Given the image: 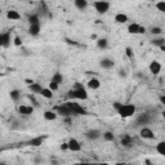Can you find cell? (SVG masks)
I'll list each match as a JSON object with an SVG mask.
<instances>
[{
	"label": "cell",
	"instance_id": "obj_49",
	"mask_svg": "<svg viewBox=\"0 0 165 165\" xmlns=\"http://www.w3.org/2000/svg\"><path fill=\"white\" fill-rule=\"evenodd\" d=\"M52 164H53V165H57V164H58V162H57V161H56V160H53V161H52Z\"/></svg>",
	"mask_w": 165,
	"mask_h": 165
},
{
	"label": "cell",
	"instance_id": "obj_45",
	"mask_svg": "<svg viewBox=\"0 0 165 165\" xmlns=\"http://www.w3.org/2000/svg\"><path fill=\"white\" fill-rule=\"evenodd\" d=\"M160 102H161V105H165V97L164 95L160 97Z\"/></svg>",
	"mask_w": 165,
	"mask_h": 165
},
{
	"label": "cell",
	"instance_id": "obj_10",
	"mask_svg": "<svg viewBox=\"0 0 165 165\" xmlns=\"http://www.w3.org/2000/svg\"><path fill=\"white\" fill-rule=\"evenodd\" d=\"M18 112L23 116H30L34 114V107L32 106H27V105H21L18 107Z\"/></svg>",
	"mask_w": 165,
	"mask_h": 165
},
{
	"label": "cell",
	"instance_id": "obj_3",
	"mask_svg": "<svg viewBox=\"0 0 165 165\" xmlns=\"http://www.w3.org/2000/svg\"><path fill=\"white\" fill-rule=\"evenodd\" d=\"M66 106L71 110V112L74 115H86L88 114L86 110L80 103H76L75 101H67V102H66Z\"/></svg>",
	"mask_w": 165,
	"mask_h": 165
},
{
	"label": "cell",
	"instance_id": "obj_23",
	"mask_svg": "<svg viewBox=\"0 0 165 165\" xmlns=\"http://www.w3.org/2000/svg\"><path fill=\"white\" fill-rule=\"evenodd\" d=\"M97 47L100 48V49H102V50L107 49L108 48V40L106 38H100V39L97 40Z\"/></svg>",
	"mask_w": 165,
	"mask_h": 165
},
{
	"label": "cell",
	"instance_id": "obj_44",
	"mask_svg": "<svg viewBox=\"0 0 165 165\" xmlns=\"http://www.w3.org/2000/svg\"><path fill=\"white\" fill-rule=\"evenodd\" d=\"M145 165H153V164H152V161L150 159H146L145 160Z\"/></svg>",
	"mask_w": 165,
	"mask_h": 165
},
{
	"label": "cell",
	"instance_id": "obj_48",
	"mask_svg": "<svg viewBox=\"0 0 165 165\" xmlns=\"http://www.w3.org/2000/svg\"><path fill=\"white\" fill-rule=\"evenodd\" d=\"M115 165H125V162H116Z\"/></svg>",
	"mask_w": 165,
	"mask_h": 165
},
{
	"label": "cell",
	"instance_id": "obj_18",
	"mask_svg": "<svg viewBox=\"0 0 165 165\" xmlns=\"http://www.w3.org/2000/svg\"><path fill=\"white\" fill-rule=\"evenodd\" d=\"M28 89H30L31 93H34V94H40L41 90H43V86H41L40 83H35L34 81L31 85H28Z\"/></svg>",
	"mask_w": 165,
	"mask_h": 165
},
{
	"label": "cell",
	"instance_id": "obj_29",
	"mask_svg": "<svg viewBox=\"0 0 165 165\" xmlns=\"http://www.w3.org/2000/svg\"><path fill=\"white\" fill-rule=\"evenodd\" d=\"M138 30H139V25L138 23H130L129 26H128V32L129 34H134V35H137L138 34Z\"/></svg>",
	"mask_w": 165,
	"mask_h": 165
},
{
	"label": "cell",
	"instance_id": "obj_53",
	"mask_svg": "<svg viewBox=\"0 0 165 165\" xmlns=\"http://www.w3.org/2000/svg\"><path fill=\"white\" fill-rule=\"evenodd\" d=\"M2 152H3V148H2V147H0V153H2Z\"/></svg>",
	"mask_w": 165,
	"mask_h": 165
},
{
	"label": "cell",
	"instance_id": "obj_47",
	"mask_svg": "<svg viewBox=\"0 0 165 165\" xmlns=\"http://www.w3.org/2000/svg\"><path fill=\"white\" fill-rule=\"evenodd\" d=\"M0 48H3V43H2V35H0Z\"/></svg>",
	"mask_w": 165,
	"mask_h": 165
},
{
	"label": "cell",
	"instance_id": "obj_36",
	"mask_svg": "<svg viewBox=\"0 0 165 165\" xmlns=\"http://www.w3.org/2000/svg\"><path fill=\"white\" fill-rule=\"evenodd\" d=\"M13 44L16 47H21L22 45V39L19 38V36H16L14 39H13Z\"/></svg>",
	"mask_w": 165,
	"mask_h": 165
},
{
	"label": "cell",
	"instance_id": "obj_11",
	"mask_svg": "<svg viewBox=\"0 0 165 165\" xmlns=\"http://www.w3.org/2000/svg\"><path fill=\"white\" fill-rule=\"evenodd\" d=\"M148 69H150V72H151L152 75H157V74H160V71H161V63L157 62V61H152V62L150 63V66H148Z\"/></svg>",
	"mask_w": 165,
	"mask_h": 165
},
{
	"label": "cell",
	"instance_id": "obj_20",
	"mask_svg": "<svg viewBox=\"0 0 165 165\" xmlns=\"http://www.w3.org/2000/svg\"><path fill=\"white\" fill-rule=\"evenodd\" d=\"M74 5L79 10H85L88 8V5H89V3H88V0H75Z\"/></svg>",
	"mask_w": 165,
	"mask_h": 165
},
{
	"label": "cell",
	"instance_id": "obj_50",
	"mask_svg": "<svg viewBox=\"0 0 165 165\" xmlns=\"http://www.w3.org/2000/svg\"><path fill=\"white\" fill-rule=\"evenodd\" d=\"M100 165H110L108 162H102V164H100Z\"/></svg>",
	"mask_w": 165,
	"mask_h": 165
},
{
	"label": "cell",
	"instance_id": "obj_1",
	"mask_svg": "<svg viewBox=\"0 0 165 165\" xmlns=\"http://www.w3.org/2000/svg\"><path fill=\"white\" fill-rule=\"evenodd\" d=\"M67 98L69 101H75V100H79V101H86L88 100V92L85 90V88H74V89L67 92Z\"/></svg>",
	"mask_w": 165,
	"mask_h": 165
},
{
	"label": "cell",
	"instance_id": "obj_5",
	"mask_svg": "<svg viewBox=\"0 0 165 165\" xmlns=\"http://www.w3.org/2000/svg\"><path fill=\"white\" fill-rule=\"evenodd\" d=\"M54 111L57 112V115L59 114V115H62L63 117H71L74 114L71 112V110L66 106V103L64 105H59V106H57V107H54Z\"/></svg>",
	"mask_w": 165,
	"mask_h": 165
},
{
	"label": "cell",
	"instance_id": "obj_13",
	"mask_svg": "<svg viewBox=\"0 0 165 165\" xmlns=\"http://www.w3.org/2000/svg\"><path fill=\"white\" fill-rule=\"evenodd\" d=\"M150 121H151V117H150L148 114H141L137 117V124L138 125H147Z\"/></svg>",
	"mask_w": 165,
	"mask_h": 165
},
{
	"label": "cell",
	"instance_id": "obj_2",
	"mask_svg": "<svg viewBox=\"0 0 165 165\" xmlns=\"http://www.w3.org/2000/svg\"><path fill=\"white\" fill-rule=\"evenodd\" d=\"M137 111V107L133 105V103H123L121 106H120V108L117 110V114L120 117H123V119H126V117H131Z\"/></svg>",
	"mask_w": 165,
	"mask_h": 165
},
{
	"label": "cell",
	"instance_id": "obj_34",
	"mask_svg": "<svg viewBox=\"0 0 165 165\" xmlns=\"http://www.w3.org/2000/svg\"><path fill=\"white\" fill-rule=\"evenodd\" d=\"M156 8H157V10H160V12H165V2H157Z\"/></svg>",
	"mask_w": 165,
	"mask_h": 165
},
{
	"label": "cell",
	"instance_id": "obj_26",
	"mask_svg": "<svg viewBox=\"0 0 165 165\" xmlns=\"http://www.w3.org/2000/svg\"><path fill=\"white\" fill-rule=\"evenodd\" d=\"M9 95H10V98H12V101L18 102L19 98H21V90H18V89H12V90L9 92Z\"/></svg>",
	"mask_w": 165,
	"mask_h": 165
},
{
	"label": "cell",
	"instance_id": "obj_46",
	"mask_svg": "<svg viewBox=\"0 0 165 165\" xmlns=\"http://www.w3.org/2000/svg\"><path fill=\"white\" fill-rule=\"evenodd\" d=\"M88 164H89V162H78L76 165H88Z\"/></svg>",
	"mask_w": 165,
	"mask_h": 165
},
{
	"label": "cell",
	"instance_id": "obj_19",
	"mask_svg": "<svg viewBox=\"0 0 165 165\" xmlns=\"http://www.w3.org/2000/svg\"><path fill=\"white\" fill-rule=\"evenodd\" d=\"M128 21H129V18H128V16H126L125 13H117V14L115 16V22H116V23L124 25V23H126Z\"/></svg>",
	"mask_w": 165,
	"mask_h": 165
},
{
	"label": "cell",
	"instance_id": "obj_30",
	"mask_svg": "<svg viewBox=\"0 0 165 165\" xmlns=\"http://www.w3.org/2000/svg\"><path fill=\"white\" fill-rule=\"evenodd\" d=\"M151 44L152 45H155V47H162V45H165V39L164 38H155L152 41H151Z\"/></svg>",
	"mask_w": 165,
	"mask_h": 165
},
{
	"label": "cell",
	"instance_id": "obj_43",
	"mask_svg": "<svg viewBox=\"0 0 165 165\" xmlns=\"http://www.w3.org/2000/svg\"><path fill=\"white\" fill-rule=\"evenodd\" d=\"M25 81H26L27 85H31L32 83H34V80H32V79H25Z\"/></svg>",
	"mask_w": 165,
	"mask_h": 165
},
{
	"label": "cell",
	"instance_id": "obj_31",
	"mask_svg": "<svg viewBox=\"0 0 165 165\" xmlns=\"http://www.w3.org/2000/svg\"><path fill=\"white\" fill-rule=\"evenodd\" d=\"M156 152L159 155H165V142L161 141L156 145Z\"/></svg>",
	"mask_w": 165,
	"mask_h": 165
},
{
	"label": "cell",
	"instance_id": "obj_28",
	"mask_svg": "<svg viewBox=\"0 0 165 165\" xmlns=\"http://www.w3.org/2000/svg\"><path fill=\"white\" fill-rule=\"evenodd\" d=\"M41 97L44 98H47V100H52L53 98V92L49 89V88H43V90H41Z\"/></svg>",
	"mask_w": 165,
	"mask_h": 165
},
{
	"label": "cell",
	"instance_id": "obj_42",
	"mask_svg": "<svg viewBox=\"0 0 165 165\" xmlns=\"http://www.w3.org/2000/svg\"><path fill=\"white\" fill-rule=\"evenodd\" d=\"M64 123L67 124V125H70V123H71V117H64Z\"/></svg>",
	"mask_w": 165,
	"mask_h": 165
},
{
	"label": "cell",
	"instance_id": "obj_33",
	"mask_svg": "<svg viewBox=\"0 0 165 165\" xmlns=\"http://www.w3.org/2000/svg\"><path fill=\"white\" fill-rule=\"evenodd\" d=\"M125 54H126V57L130 58V59L134 57V52H133V49H131L130 47H126L125 48Z\"/></svg>",
	"mask_w": 165,
	"mask_h": 165
},
{
	"label": "cell",
	"instance_id": "obj_15",
	"mask_svg": "<svg viewBox=\"0 0 165 165\" xmlns=\"http://www.w3.org/2000/svg\"><path fill=\"white\" fill-rule=\"evenodd\" d=\"M2 35V43H3V48H9L12 44V39H10V32H4Z\"/></svg>",
	"mask_w": 165,
	"mask_h": 165
},
{
	"label": "cell",
	"instance_id": "obj_24",
	"mask_svg": "<svg viewBox=\"0 0 165 165\" xmlns=\"http://www.w3.org/2000/svg\"><path fill=\"white\" fill-rule=\"evenodd\" d=\"M52 83H56L57 85H61L62 83H63V75L61 74V72H56L53 76H52V80H50Z\"/></svg>",
	"mask_w": 165,
	"mask_h": 165
},
{
	"label": "cell",
	"instance_id": "obj_39",
	"mask_svg": "<svg viewBox=\"0 0 165 165\" xmlns=\"http://www.w3.org/2000/svg\"><path fill=\"white\" fill-rule=\"evenodd\" d=\"M41 162H43V159H41L40 156H36V157L34 159V164H35V165H39V164H41Z\"/></svg>",
	"mask_w": 165,
	"mask_h": 165
},
{
	"label": "cell",
	"instance_id": "obj_4",
	"mask_svg": "<svg viewBox=\"0 0 165 165\" xmlns=\"http://www.w3.org/2000/svg\"><path fill=\"white\" fill-rule=\"evenodd\" d=\"M93 7L97 10L98 14H105V13H107L108 10H110V7H111V4H110L108 2H105V0H98V2H94L93 3Z\"/></svg>",
	"mask_w": 165,
	"mask_h": 165
},
{
	"label": "cell",
	"instance_id": "obj_9",
	"mask_svg": "<svg viewBox=\"0 0 165 165\" xmlns=\"http://www.w3.org/2000/svg\"><path fill=\"white\" fill-rule=\"evenodd\" d=\"M85 137L89 139V141H95V139H98V138L102 137V131H100L98 129H89L85 133Z\"/></svg>",
	"mask_w": 165,
	"mask_h": 165
},
{
	"label": "cell",
	"instance_id": "obj_32",
	"mask_svg": "<svg viewBox=\"0 0 165 165\" xmlns=\"http://www.w3.org/2000/svg\"><path fill=\"white\" fill-rule=\"evenodd\" d=\"M150 32H151L152 35H161V34H162V28L159 27V26H155V27H152V28H151Z\"/></svg>",
	"mask_w": 165,
	"mask_h": 165
},
{
	"label": "cell",
	"instance_id": "obj_52",
	"mask_svg": "<svg viewBox=\"0 0 165 165\" xmlns=\"http://www.w3.org/2000/svg\"><path fill=\"white\" fill-rule=\"evenodd\" d=\"M0 165H7V164L5 162H0Z\"/></svg>",
	"mask_w": 165,
	"mask_h": 165
},
{
	"label": "cell",
	"instance_id": "obj_27",
	"mask_svg": "<svg viewBox=\"0 0 165 165\" xmlns=\"http://www.w3.org/2000/svg\"><path fill=\"white\" fill-rule=\"evenodd\" d=\"M102 137L106 142H114L115 141V134L112 133V131H103Z\"/></svg>",
	"mask_w": 165,
	"mask_h": 165
},
{
	"label": "cell",
	"instance_id": "obj_41",
	"mask_svg": "<svg viewBox=\"0 0 165 165\" xmlns=\"http://www.w3.org/2000/svg\"><path fill=\"white\" fill-rule=\"evenodd\" d=\"M146 32V28L145 27H142V26H139V30H138V34H145Z\"/></svg>",
	"mask_w": 165,
	"mask_h": 165
},
{
	"label": "cell",
	"instance_id": "obj_12",
	"mask_svg": "<svg viewBox=\"0 0 165 165\" xmlns=\"http://www.w3.org/2000/svg\"><path fill=\"white\" fill-rule=\"evenodd\" d=\"M100 66L102 69H105V70H110V69H112L115 66V62L111 58H103V59H101Z\"/></svg>",
	"mask_w": 165,
	"mask_h": 165
},
{
	"label": "cell",
	"instance_id": "obj_40",
	"mask_svg": "<svg viewBox=\"0 0 165 165\" xmlns=\"http://www.w3.org/2000/svg\"><path fill=\"white\" fill-rule=\"evenodd\" d=\"M121 105H123V103H120V102H115V103L112 105V107L115 108V111H117V110L120 108V106H121Z\"/></svg>",
	"mask_w": 165,
	"mask_h": 165
},
{
	"label": "cell",
	"instance_id": "obj_8",
	"mask_svg": "<svg viewBox=\"0 0 165 165\" xmlns=\"http://www.w3.org/2000/svg\"><path fill=\"white\" fill-rule=\"evenodd\" d=\"M67 146H69V150L72 151V152H79V151H81V145H80V142L76 139V138L69 139Z\"/></svg>",
	"mask_w": 165,
	"mask_h": 165
},
{
	"label": "cell",
	"instance_id": "obj_7",
	"mask_svg": "<svg viewBox=\"0 0 165 165\" xmlns=\"http://www.w3.org/2000/svg\"><path fill=\"white\" fill-rule=\"evenodd\" d=\"M48 138V136H38L35 138H31L28 142H27V145L31 146V147H39L44 143V141H45Z\"/></svg>",
	"mask_w": 165,
	"mask_h": 165
},
{
	"label": "cell",
	"instance_id": "obj_22",
	"mask_svg": "<svg viewBox=\"0 0 165 165\" xmlns=\"http://www.w3.org/2000/svg\"><path fill=\"white\" fill-rule=\"evenodd\" d=\"M7 18L10 21H18L21 18V14L17 12V10H8L7 12Z\"/></svg>",
	"mask_w": 165,
	"mask_h": 165
},
{
	"label": "cell",
	"instance_id": "obj_54",
	"mask_svg": "<svg viewBox=\"0 0 165 165\" xmlns=\"http://www.w3.org/2000/svg\"><path fill=\"white\" fill-rule=\"evenodd\" d=\"M0 14H2V8H0Z\"/></svg>",
	"mask_w": 165,
	"mask_h": 165
},
{
	"label": "cell",
	"instance_id": "obj_17",
	"mask_svg": "<svg viewBox=\"0 0 165 165\" xmlns=\"http://www.w3.org/2000/svg\"><path fill=\"white\" fill-rule=\"evenodd\" d=\"M43 116H44V119L45 120H48V121H54V120L57 119V112L54 111V110H48V111H45L43 114Z\"/></svg>",
	"mask_w": 165,
	"mask_h": 165
},
{
	"label": "cell",
	"instance_id": "obj_21",
	"mask_svg": "<svg viewBox=\"0 0 165 165\" xmlns=\"http://www.w3.org/2000/svg\"><path fill=\"white\" fill-rule=\"evenodd\" d=\"M121 145L124 147H131L133 146V138L129 134H124V137H121Z\"/></svg>",
	"mask_w": 165,
	"mask_h": 165
},
{
	"label": "cell",
	"instance_id": "obj_35",
	"mask_svg": "<svg viewBox=\"0 0 165 165\" xmlns=\"http://www.w3.org/2000/svg\"><path fill=\"white\" fill-rule=\"evenodd\" d=\"M49 89L52 90V92H56V90H58L59 89V85H57L56 83H49Z\"/></svg>",
	"mask_w": 165,
	"mask_h": 165
},
{
	"label": "cell",
	"instance_id": "obj_55",
	"mask_svg": "<svg viewBox=\"0 0 165 165\" xmlns=\"http://www.w3.org/2000/svg\"><path fill=\"white\" fill-rule=\"evenodd\" d=\"M125 165H131V164H126V162H125Z\"/></svg>",
	"mask_w": 165,
	"mask_h": 165
},
{
	"label": "cell",
	"instance_id": "obj_38",
	"mask_svg": "<svg viewBox=\"0 0 165 165\" xmlns=\"http://www.w3.org/2000/svg\"><path fill=\"white\" fill-rule=\"evenodd\" d=\"M59 148L62 150V151H67L69 150V146H67V142H63V143L59 146Z\"/></svg>",
	"mask_w": 165,
	"mask_h": 165
},
{
	"label": "cell",
	"instance_id": "obj_25",
	"mask_svg": "<svg viewBox=\"0 0 165 165\" xmlns=\"http://www.w3.org/2000/svg\"><path fill=\"white\" fill-rule=\"evenodd\" d=\"M27 21H28L30 25H40V17H39V14H30L28 18H27Z\"/></svg>",
	"mask_w": 165,
	"mask_h": 165
},
{
	"label": "cell",
	"instance_id": "obj_14",
	"mask_svg": "<svg viewBox=\"0 0 165 165\" xmlns=\"http://www.w3.org/2000/svg\"><path fill=\"white\" fill-rule=\"evenodd\" d=\"M88 88H89V89H93V90L100 89V88H101V81H100V79H97V78L89 79V81H88Z\"/></svg>",
	"mask_w": 165,
	"mask_h": 165
},
{
	"label": "cell",
	"instance_id": "obj_16",
	"mask_svg": "<svg viewBox=\"0 0 165 165\" xmlns=\"http://www.w3.org/2000/svg\"><path fill=\"white\" fill-rule=\"evenodd\" d=\"M41 32V26L40 25H30L28 27V34L31 36H39Z\"/></svg>",
	"mask_w": 165,
	"mask_h": 165
},
{
	"label": "cell",
	"instance_id": "obj_37",
	"mask_svg": "<svg viewBox=\"0 0 165 165\" xmlns=\"http://www.w3.org/2000/svg\"><path fill=\"white\" fill-rule=\"evenodd\" d=\"M28 100H30V101L32 102V105H34L35 107H39V103H38V101L35 100V98H34V97H31V95H30V97H28Z\"/></svg>",
	"mask_w": 165,
	"mask_h": 165
},
{
	"label": "cell",
	"instance_id": "obj_51",
	"mask_svg": "<svg viewBox=\"0 0 165 165\" xmlns=\"http://www.w3.org/2000/svg\"><path fill=\"white\" fill-rule=\"evenodd\" d=\"M88 165H100V164H88Z\"/></svg>",
	"mask_w": 165,
	"mask_h": 165
},
{
	"label": "cell",
	"instance_id": "obj_6",
	"mask_svg": "<svg viewBox=\"0 0 165 165\" xmlns=\"http://www.w3.org/2000/svg\"><path fill=\"white\" fill-rule=\"evenodd\" d=\"M139 137L142 139H153L155 138V133H153L152 129H150L148 126H143L139 130Z\"/></svg>",
	"mask_w": 165,
	"mask_h": 165
}]
</instances>
